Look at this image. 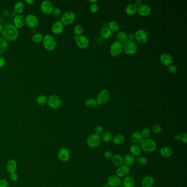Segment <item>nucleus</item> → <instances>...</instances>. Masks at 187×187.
I'll list each match as a JSON object with an SVG mask.
<instances>
[{"instance_id": "nucleus-53", "label": "nucleus", "mask_w": 187, "mask_h": 187, "mask_svg": "<svg viewBox=\"0 0 187 187\" xmlns=\"http://www.w3.org/2000/svg\"><path fill=\"white\" fill-rule=\"evenodd\" d=\"M135 39V35L132 33L127 34V40L129 41H133Z\"/></svg>"}, {"instance_id": "nucleus-57", "label": "nucleus", "mask_w": 187, "mask_h": 187, "mask_svg": "<svg viewBox=\"0 0 187 187\" xmlns=\"http://www.w3.org/2000/svg\"><path fill=\"white\" fill-rule=\"evenodd\" d=\"M2 30H3V26L0 24V34L2 33Z\"/></svg>"}, {"instance_id": "nucleus-47", "label": "nucleus", "mask_w": 187, "mask_h": 187, "mask_svg": "<svg viewBox=\"0 0 187 187\" xmlns=\"http://www.w3.org/2000/svg\"><path fill=\"white\" fill-rule=\"evenodd\" d=\"M9 178H10L11 181H12V182H16V181H18V175L16 172L10 173Z\"/></svg>"}, {"instance_id": "nucleus-15", "label": "nucleus", "mask_w": 187, "mask_h": 187, "mask_svg": "<svg viewBox=\"0 0 187 187\" xmlns=\"http://www.w3.org/2000/svg\"><path fill=\"white\" fill-rule=\"evenodd\" d=\"M137 12L141 16L147 17L151 13V8L147 4H142L138 6Z\"/></svg>"}, {"instance_id": "nucleus-1", "label": "nucleus", "mask_w": 187, "mask_h": 187, "mask_svg": "<svg viewBox=\"0 0 187 187\" xmlns=\"http://www.w3.org/2000/svg\"><path fill=\"white\" fill-rule=\"evenodd\" d=\"M2 35L5 40L14 41L18 36V29L11 24H7L3 26Z\"/></svg>"}, {"instance_id": "nucleus-22", "label": "nucleus", "mask_w": 187, "mask_h": 187, "mask_svg": "<svg viewBox=\"0 0 187 187\" xmlns=\"http://www.w3.org/2000/svg\"><path fill=\"white\" fill-rule=\"evenodd\" d=\"M144 138L143 137L141 132L136 131L133 132L131 137V141L134 144L141 143Z\"/></svg>"}, {"instance_id": "nucleus-18", "label": "nucleus", "mask_w": 187, "mask_h": 187, "mask_svg": "<svg viewBox=\"0 0 187 187\" xmlns=\"http://www.w3.org/2000/svg\"><path fill=\"white\" fill-rule=\"evenodd\" d=\"M129 172H130L129 167L125 165H123L118 167V169H117L116 173H117V176L121 178L125 177L127 176H128Z\"/></svg>"}, {"instance_id": "nucleus-25", "label": "nucleus", "mask_w": 187, "mask_h": 187, "mask_svg": "<svg viewBox=\"0 0 187 187\" xmlns=\"http://www.w3.org/2000/svg\"><path fill=\"white\" fill-rule=\"evenodd\" d=\"M137 8L135 3H129L125 8V12L129 15H135L137 13Z\"/></svg>"}, {"instance_id": "nucleus-46", "label": "nucleus", "mask_w": 187, "mask_h": 187, "mask_svg": "<svg viewBox=\"0 0 187 187\" xmlns=\"http://www.w3.org/2000/svg\"><path fill=\"white\" fill-rule=\"evenodd\" d=\"M168 69H169V72L173 74H176L178 70L177 67L174 65H171L169 66Z\"/></svg>"}, {"instance_id": "nucleus-4", "label": "nucleus", "mask_w": 187, "mask_h": 187, "mask_svg": "<svg viewBox=\"0 0 187 187\" xmlns=\"http://www.w3.org/2000/svg\"><path fill=\"white\" fill-rule=\"evenodd\" d=\"M43 45L45 49L48 51H53L57 46V41L55 38L51 35H46L43 37Z\"/></svg>"}, {"instance_id": "nucleus-5", "label": "nucleus", "mask_w": 187, "mask_h": 187, "mask_svg": "<svg viewBox=\"0 0 187 187\" xmlns=\"http://www.w3.org/2000/svg\"><path fill=\"white\" fill-rule=\"evenodd\" d=\"M101 139L99 135L92 134L86 139V143L89 147L94 148L98 147L101 143Z\"/></svg>"}, {"instance_id": "nucleus-33", "label": "nucleus", "mask_w": 187, "mask_h": 187, "mask_svg": "<svg viewBox=\"0 0 187 187\" xmlns=\"http://www.w3.org/2000/svg\"><path fill=\"white\" fill-rule=\"evenodd\" d=\"M108 27L110 29V30L113 32H117L119 30L120 25L115 20H111L108 24Z\"/></svg>"}, {"instance_id": "nucleus-21", "label": "nucleus", "mask_w": 187, "mask_h": 187, "mask_svg": "<svg viewBox=\"0 0 187 187\" xmlns=\"http://www.w3.org/2000/svg\"><path fill=\"white\" fill-rule=\"evenodd\" d=\"M64 30V25L61 22L57 21L53 24L52 26V31L55 34H59L63 32Z\"/></svg>"}, {"instance_id": "nucleus-24", "label": "nucleus", "mask_w": 187, "mask_h": 187, "mask_svg": "<svg viewBox=\"0 0 187 187\" xmlns=\"http://www.w3.org/2000/svg\"><path fill=\"white\" fill-rule=\"evenodd\" d=\"M159 153L161 157L164 158H169L172 155V150L170 148L164 146L160 149Z\"/></svg>"}, {"instance_id": "nucleus-23", "label": "nucleus", "mask_w": 187, "mask_h": 187, "mask_svg": "<svg viewBox=\"0 0 187 187\" xmlns=\"http://www.w3.org/2000/svg\"><path fill=\"white\" fill-rule=\"evenodd\" d=\"M154 179L150 176L145 177L142 181L141 184L142 187H152L154 184Z\"/></svg>"}, {"instance_id": "nucleus-20", "label": "nucleus", "mask_w": 187, "mask_h": 187, "mask_svg": "<svg viewBox=\"0 0 187 187\" xmlns=\"http://www.w3.org/2000/svg\"><path fill=\"white\" fill-rule=\"evenodd\" d=\"M17 169V163L15 160L10 159L7 162L6 170L9 173L15 172Z\"/></svg>"}, {"instance_id": "nucleus-38", "label": "nucleus", "mask_w": 187, "mask_h": 187, "mask_svg": "<svg viewBox=\"0 0 187 187\" xmlns=\"http://www.w3.org/2000/svg\"><path fill=\"white\" fill-rule=\"evenodd\" d=\"M85 105L86 107L89 108L95 107L98 105L97 101L94 98H90L87 99L85 101Z\"/></svg>"}, {"instance_id": "nucleus-2", "label": "nucleus", "mask_w": 187, "mask_h": 187, "mask_svg": "<svg viewBox=\"0 0 187 187\" xmlns=\"http://www.w3.org/2000/svg\"><path fill=\"white\" fill-rule=\"evenodd\" d=\"M157 143L150 138L143 139L141 142L142 150L145 153H152L157 149Z\"/></svg>"}, {"instance_id": "nucleus-27", "label": "nucleus", "mask_w": 187, "mask_h": 187, "mask_svg": "<svg viewBox=\"0 0 187 187\" xmlns=\"http://www.w3.org/2000/svg\"><path fill=\"white\" fill-rule=\"evenodd\" d=\"M130 152L133 157H139L141 155V148L138 144H133L130 147Z\"/></svg>"}, {"instance_id": "nucleus-43", "label": "nucleus", "mask_w": 187, "mask_h": 187, "mask_svg": "<svg viewBox=\"0 0 187 187\" xmlns=\"http://www.w3.org/2000/svg\"><path fill=\"white\" fill-rule=\"evenodd\" d=\"M141 133L144 139L149 138L151 135V130L148 128H144L142 130Z\"/></svg>"}, {"instance_id": "nucleus-51", "label": "nucleus", "mask_w": 187, "mask_h": 187, "mask_svg": "<svg viewBox=\"0 0 187 187\" xmlns=\"http://www.w3.org/2000/svg\"><path fill=\"white\" fill-rule=\"evenodd\" d=\"M104 156L107 159H111L113 157V154L109 150L105 151L104 153Z\"/></svg>"}, {"instance_id": "nucleus-49", "label": "nucleus", "mask_w": 187, "mask_h": 187, "mask_svg": "<svg viewBox=\"0 0 187 187\" xmlns=\"http://www.w3.org/2000/svg\"><path fill=\"white\" fill-rule=\"evenodd\" d=\"M61 9H60L59 8L56 7V8H53L52 13L53 15H55V16H59V15L61 14Z\"/></svg>"}, {"instance_id": "nucleus-17", "label": "nucleus", "mask_w": 187, "mask_h": 187, "mask_svg": "<svg viewBox=\"0 0 187 187\" xmlns=\"http://www.w3.org/2000/svg\"><path fill=\"white\" fill-rule=\"evenodd\" d=\"M173 59L172 55L168 53H164L160 56V61L165 66H170L172 64Z\"/></svg>"}, {"instance_id": "nucleus-31", "label": "nucleus", "mask_w": 187, "mask_h": 187, "mask_svg": "<svg viewBox=\"0 0 187 187\" xmlns=\"http://www.w3.org/2000/svg\"><path fill=\"white\" fill-rule=\"evenodd\" d=\"M113 134L109 131L103 132L101 136V141L105 142H109L113 141Z\"/></svg>"}, {"instance_id": "nucleus-28", "label": "nucleus", "mask_w": 187, "mask_h": 187, "mask_svg": "<svg viewBox=\"0 0 187 187\" xmlns=\"http://www.w3.org/2000/svg\"><path fill=\"white\" fill-rule=\"evenodd\" d=\"M123 184L124 187H134L135 185V179L130 176H127L124 177Z\"/></svg>"}, {"instance_id": "nucleus-14", "label": "nucleus", "mask_w": 187, "mask_h": 187, "mask_svg": "<svg viewBox=\"0 0 187 187\" xmlns=\"http://www.w3.org/2000/svg\"><path fill=\"white\" fill-rule=\"evenodd\" d=\"M41 9L42 12L46 14H50L52 12L53 9V6L52 2L49 1H43L41 4Z\"/></svg>"}, {"instance_id": "nucleus-6", "label": "nucleus", "mask_w": 187, "mask_h": 187, "mask_svg": "<svg viewBox=\"0 0 187 187\" xmlns=\"http://www.w3.org/2000/svg\"><path fill=\"white\" fill-rule=\"evenodd\" d=\"M47 103L48 106L53 109H58L61 107L62 101L61 98L57 95H51L49 96L47 99Z\"/></svg>"}, {"instance_id": "nucleus-58", "label": "nucleus", "mask_w": 187, "mask_h": 187, "mask_svg": "<svg viewBox=\"0 0 187 187\" xmlns=\"http://www.w3.org/2000/svg\"><path fill=\"white\" fill-rule=\"evenodd\" d=\"M0 179H1V174H0Z\"/></svg>"}, {"instance_id": "nucleus-39", "label": "nucleus", "mask_w": 187, "mask_h": 187, "mask_svg": "<svg viewBox=\"0 0 187 187\" xmlns=\"http://www.w3.org/2000/svg\"><path fill=\"white\" fill-rule=\"evenodd\" d=\"M43 39V35L40 33H35L32 36V41L34 43H40Z\"/></svg>"}, {"instance_id": "nucleus-52", "label": "nucleus", "mask_w": 187, "mask_h": 187, "mask_svg": "<svg viewBox=\"0 0 187 187\" xmlns=\"http://www.w3.org/2000/svg\"><path fill=\"white\" fill-rule=\"evenodd\" d=\"M5 63H6L5 59L3 57L0 55V67H3V66L5 65Z\"/></svg>"}, {"instance_id": "nucleus-35", "label": "nucleus", "mask_w": 187, "mask_h": 187, "mask_svg": "<svg viewBox=\"0 0 187 187\" xmlns=\"http://www.w3.org/2000/svg\"><path fill=\"white\" fill-rule=\"evenodd\" d=\"M125 138L124 136L121 134H118L115 137H114L113 139V142L114 144L115 145H120V144H123V143L125 142Z\"/></svg>"}, {"instance_id": "nucleus-37", "label": "nucleus", "mask_w": 187, "mask_h": 187, "mask_svg": "<svg viewBox=\"0 0 187 187\" xmlns=\"http://www.w3.org/2000/svg\"><path fill=\"white\" fill-rule=\"evenodd\" d=\"M84 31V28L82 25H77L74 28L73 32L75 36H80L82 35Z\"/></svg>"}, {"instance_id": "nucleus-34", "label": "nucleus", "mask_w": 187, "mask_h": 187, "mask_svg": "<svg viewBox=\"0 0 187 187\" xmlns=\"http://www.w3.org/2000/svg\"><path fill=\"white\" fill-rule=\"evenodd\" d=\"M117 39L121 43H125L127 41V34L125 31H120L117 34Z\"/></svg>"}, {"instance_id": "nucleus-45", "label": "nucleus", "mask_w": 187, "mask_h": 187, "mask_svg": "<svg viewBox=\"0 0 187 187\" xmlns=\"http://www.w3.org/2000/svg\"><path fill=\"white\" fill-rule=\"evenodd\" d=\"M99 9L98 4L97 3H92L89 6V10L92 13H96Z\"/></svg>"}, {"instance_id": "nucleus-36", "label": "nucleus", "mask_w": 187, "mask_h": 187, "mask_svg": "<svg viewBox=\"0 0 187 187\" xmlns=\"http://www.w3.org/2000/svg\"><path fill=\"white\" fill-rule=\"evenodd\" d=\"M8 48V43L4 38L0 37V55H2Z\"/></svg>"}, {"instance_id": "nucleus-32", "label": "nucleus", "mask_w": 187, "mask_h": 187, "mask_svg": "<svg viewBox=\"0 0 187 187\" xmlns=\"http://www.w3.org/2000/svg\"><path fill=\"white\" fill-rule=\"evenodd\" d=\"M112 34L111 31L108 26H103L101 30V35L105 39H107L111 37Z\"/></svg>"}, {"instance_id": "nucleus-29", "label": "nucleus", "mask_w": 187, "mask_h": 187, "mask_svg": "<svg viewBox=\"0 0 187 187\" xmlns=\"http://www.w3.org/2000/svg\"><path fill=\"white\" fill-rule=\"evenodd\" d=\"M24 5L21 1H18L14 5V11L17 14H21L24 10Z\"/></svg>"}, {"instance_id": "nucleus-41", "label": "nucleus", "mask_w": 187, "mask_h": 187, "mask_svg": "<svg viewBox=\"0 0 187 187\" xmlns=\"http://www.w3.org/2000/svg\"><path fill=\"white\" fill-rule=\"evenodd\" d=\"M176 140H180L184 143H187V134L185 132L182 133L180 135H176L175 136Z\"/></svg>"}, {"instance_id": "nucleus-10", "label": "nucleus", "mask_w": 187, "mask_h": 187, "mask_svg": "<svg viewBox=\"0 0 187 187\" xmlns=\"http://www.w3.org/2000/svg\"><path fill=\"white\" fill-rule=\"evenodd\" d=\"M75 14L73 12L67 11L62 15L61 23L64 25H69L74 23L75 20Z\"/></svg>"}, {"instance_id": "nucleus-12", "label": "nucleus", "mask_w": 187, "mask_h": 187, "mask_svg": "<svg viewBox=\"0 0 187 187\" xmlns=\"http://www.w3.org/2000/svg\"><path fill=\"white\" fill-rule=\"evenodd\" d=\"M57 156L60 161L62 162H67L70 159V153L67 148L62 147L58 150Z\"/></svg>"}, {"instance_id": "nucleus-8", "label": "nucleus", "mask_w": 187, "mask_h": 187, "mask_svg": "<svg viewBox=\"0 0 187 187\" xmlns=\"http://www.w3.org/2000/svg\"><path fill=\"white\" fill-rule=\"evenodd\" d=\"M123 51V44L117 41H115L111 44L110 48L111 55L117 57L121 55Z\"/></svg>"}, {"instance_id": "nucleus-44", "label": "nucleus", "mask_w": 187, "mask_h": 187, "mask_svg": "<svg viewBox=\"0 0 187 187\" xmlns=\"http://www.w3.org/2000/svg\"><path fill=\"white\" fill-rule=\"evenodd\" d=\"M137 162L139 165L145 166L148 163V160L144 157H138L137 159Z\"/></svg>"}, {"instance_id": "nucleus-40", "label": "nucleus", "mask_w": 187, "mask_h": 187, "mask_svg": "<svg viewBox=\"0 0 187 187\" xmlns=\"http://www.w3.org/2000/svg\"><path fill=\"white\" fill-rule=\"evenodd\" d=\"M47 99H48V98H47L46 95H39L36 98V103H37V104L40 105H43L46 104V103H47Z\"/></svg>"}, {"instance_id": "nucleus-7", "label": "nucleus", "mask_w": 187, "mask_h": 187, "mask_svg": "<svg viewBox=\"0 0 187 187\" xmlns=\"http://www.w3.org/2000/svg\"><path fill=\"white\" fill-rule=\"evenodd\" d=\"M73 38L76 41L77 46H78L80 49H86L89 46V40L88 37H86L85 35H82L77 36H75Z\"/></svg>"}, {"instance_id": "nucleus-19", "label": "nucleus", "mask_w": 187, "mask_h": 187, "mask_svg": "<svg viewBox=\"0 0 187 187\" xmlns=\"http://www.w3.org/2000/svg\"><path fill=\"white\" fill-rule=\"evenodd\" d=\"M14 25L17 29L22 28L24 25L25 17L22 14H17L14 18Z\"/></svg>"}, {"instance_id": "nucleus-26", "label": "nucleus", "mask_w": 187, "mask_h": 187, "mask_svg": "<svg viewBox=\"0 0 187 187\" xmlns=\"http://www.w3.org/2000/svg\"><path fill=\"white\" fill-rule=\"evenodd\" d=\"M111 159H112V163L115 166L119 167L123 165V159L120 154L114 155L111 157Z\"/></svg>"}, {"instance_id": "nucleus-9", "label": "nucleus", "mask_w": 187, "mask_h": 187, "mask_svg": "<svg viewBox=\"0 0 187 187\" xmlns=\"http://www.w3.org/2000/svg\"><path fill=\"white\" fill-rule=\"evenodd\" d=\"M110 93L107 89H103L99 92L96 99L98 105L107 104L110 99Z\"/></svg>"}, {"instance_id": "nucleus-50", "label": "nucleus", "mask_w": 187, "mask_h": 187, "mask_svg": "<svg viewBox=\"0 0 187 187\" xmlns=\"http://www.w3.org/2000/svg\"><path fill=\"white\" fill-rule=\"evenodd\" d=\"M8 187V182L6 179H0V187Z\"/></svg>"}, {"instance_id": "nucleus-55", "label": "nucleus", "mask_w": 187, "mask_h": 187, "mask_svg": "<svg viewBox=\"0 0 187 187\" xmlns=\"http://www.w3.org/2000/svg\"><path fill=\"white\" fill-rule=\"evenodd\" d=\"M135 4L136 5V6H139V5H141L142 1H140V0H137V1H136L135 2Z\"/></svg>"}, {"instance_id": "nucleus-42", "label": "nucleus", "mask_w": 187, "mask_h": 187, "mask_svg": "<svg viewBox=\"0 0 187 187\" xmlns=\"http://www.w3.org/2000/svg\"><path fill=\"white\" fill-rule=\"evenodd\" d=\"M150 130L154 133H160L162 131V127L159 124L155 123L152 125Z\"/></svg>"}, {"instance_id": "nucleus-48", "label": "nucleus", "mask_w": 187, "mask_h": 187, "mask_svg": "<svg viewBox=\"0 0 187 187\" xmlns=\"http://www.w3.org/2000/svg\"><path fill=\"white\" fill-rule=\"evenodd\" d=\"M95 134L97 135H101V133L103 132V128L101 126H96L95 129Z\"/></svg>"}, {"instance_id": "nucleus-3", "label": "nucleus", "mask_w": 187, "mask_h": 187, "mask_svg": "<svg viewBox=\"0 0 187 187\" xmlns=\"http://www.w3.org/2000/svg\"><path fill=\"white\" fill-rule=\"evenodd\" d=\"M137 45L134 41L127 40L123 44V51L127 55H134L137 52Z\"/></svg>"}, {"instance_id": "nucleus-16", "label": "nucleus", "mask_w": 187, "mask_h": 187, "mask_svg": "<svg viewBox=\"0 0 187 187\" xmlns=\"http://www.w3.org/2000/svg\"><path fill=\"white\" fill-rule=\"evenodd\" d=\"M121 183V179L117 175H111L107 179L108 185L111 187L119 186Z\"/></svg>"}, {"instance_id": "nucleus-56", "label": "nucleus", "mask_w": 187, "mask_h": 187, "mask_svg": "<svg viewBox=\"0 0 187 187\" xmlns=\"http://www.w3.org/2000/svg\"><path fill=\"white\" fill-rule=\"evenodd\" d=\"M97 1H98L97 0H93V1H92V0H89V2L91 3V4H92V3H97Z\"/></svg>"}, {"instance_id": "nucleus-11", "label": "nucleus", "mask_w": 187, "mask_h": 187, "mask_svg": "<svg viewBox=\"0 0 187 187\" xmlns=\"http://www.w3.org/2000/svg\"><path fill=\"white\" fill-rule=\"evenodd\" d=\"M135 39L138 43L144 44L147 42L148 39V34L143 29H138L135 32Z\"/></svg>"}, {"instance_id": "nucleus-13", "label": "nucleus", "mask_w": 187, "mask_h": 187, "mask_svg": "<svg viewBox=\"0 0 187 187\" xmlns=\"http://www.w3.org/2000/svg\"><path fill=\"white\" fill-rule=\"evenodd\" d=\"M25 22L29 27L35 28L39 24V19L36 15L29 14L25 18Z\"/></svg>"}, {"instance_id": "nucleus-54", "label": "nucleus", "mask_w": 187, "mask_h": 187, "mask_svg": "<svg viewBox=\"0 0 187 187\" xmlns=\"http://www.w3.org/2000/svg\"><path fill=\"white\" fill-rule=\"evenodd\" d=\"M25 2L28 3V5H33L34 3V0H25Z\"/></svg>"}, {"instance_id": "nucleus-30", "label": "nucleus", "mask_w": 187, "mask_h": 187, "mask_svg": "<svg viewBox=\"0 0 187 187\" xmlns=\"http://www.w3.org/2000/svg\"><path fill=\"white\" fill-rule=\"evenodd\" d=\"M123 163L127 166H132L135 163V157L131 154H127L123 158Z\"/></svg>"}]
</instances>
